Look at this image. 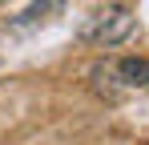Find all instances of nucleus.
I'll return each mask as SVG.
<instances>
[{"label": "nucleus", "instance_id": "f03ea898", "mask_svg": "<svg viewBox=\"0 0 149 145\" xmlns=\"http://www.w3.org/2000/svg\"><path fill=\"white\" fill-rule=\"evenodd\" d=\"M93 81H97L101 89H105V85H117V89H145L149 85V61L121 56V61L97 65V69H93Z\"/></svg>", "mask_w": 149, "mask_h": 145}, {"label": "nucleus", "instance_id": "f257e3e1", "mask_svg": "<svg viewBox=\"0 0 149 145\" xmlns=\"http://www.w3.org/2000/svg\"><path fill=\"white\" fill-rule=\"evenodd\" d=\"M133 36V12L129 8H121V4H113V8H101V12H93L89 20L81 24V40H89V45H121V40H129Z\"/></svg>", "mask_w": 149, "mask_h": 145}]
</instances>
